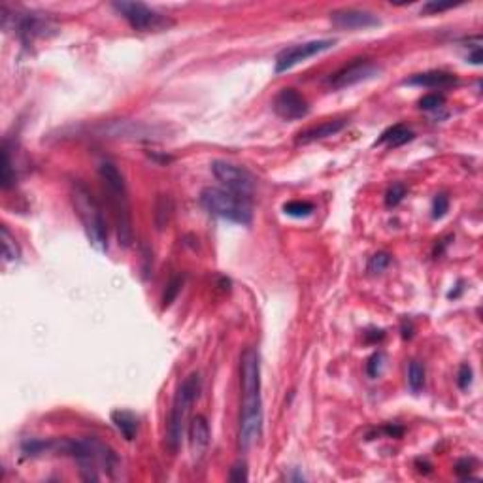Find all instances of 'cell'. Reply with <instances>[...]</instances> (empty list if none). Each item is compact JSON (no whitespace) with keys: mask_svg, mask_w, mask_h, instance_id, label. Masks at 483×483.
Returning a JSON list of instances; mask_svg holds the SVG:
<instances>
[{"mask_svg":"<svg viewBox=\"0 0 483 483\" xmlns=\"http://www.w3.org/2000/svg\"><path fill=\"white\" fill-rule=\"evenodd\" d=\"M53 449L70 455L79 464V472L86 482H99L102 470L108 472L110 477H115V470L119 466V459L114 449L99 438H70L55 442Z\"/></svg>","mask_w":483,"mask_h":483,"instance_id":"7a4b0ae2","label":"cell"},{"mask_svg":"<svg viewBox=\"0 0 483 483\" xmlns=\"http://www.w3.org/2000/svg\"><path fill=\"white\" fill-rule=\"evenodd\" d=\"M23 453L29 455V457H36V455H42L46 451L53 449V444L51 442H43V440H27L23 442Z\"/></svg>","mask_w":483,"mask_h":483,"instance_id":"d4e9b609","label":"cell"},{"mask_svg":"<svg viewBox=\"0 0 483 483\" xmlns=\"http://www.w3.org/2000/svg\"><path fill=\"white\" fill-rule=\"evenodd\" d=\"M444 104H446V99H444V95H438V92L425 95V97L420 100V108L421 110H425V112H436V110L444 108Z\"/></svg>","mask_w":483,"mask_h":483,"instance_id":"83f0119b","label":"cell"},{"mask_svg":"<svg viewBox=\"0 0 483 483\" xmlns=\"http://www.w3.org/2000/svg\"><path fill=\"white\" fill-rule=\"evenodd\" d=\"M313 204L312 202H306V200H291V202H285L284 204V213L289 215V217H297V219H302V217H310L313 213Z\"/></svg>","mask_w":483,"mask_h":483,"instance_id":"7402d4cb","label":"cell"},{"mask_svg":"<svg viewBox=\"0 0 483 483\" xmlns=\"http://www.w3.org/2000/svg\"><path fill=\"white\" fill-rule=\"evenodd\" d=\"M172 212H174V202H172L170 197L168 195H159L155 202V215H153L157 230L166 228V225L170 223Z\"/></svg>","mask_w":483,"mask_h":483,"instance_id":"d6986e66","label":"cell"},{"mask_svg":"<svg viewBox=\"0 0 483 483\" xmlns=\"http://www.w3.org/2000/svg\"><path fill=\"white\" fill-rule=\"evenodd\" d=\"M472 464H474V461L461 459V461L457 462V466H455V472H457L462 480H466V477H470V472H472Z\"/></svg>","mask_w":483,"mask_h":483,"instance_id":"836d02e7","label":"cell"},{"mask_svg":"<svg viewBox=\"0 0 483 483\" xmlns=\"http://www.w3.org/2000/svg\"><path fill=\"white\" fill-rule=\"evenodd\" d=\"M331 23L336 29L342 30H357V29H372L379 25L376 15L370 14L366 10L357 8H342L331 14Z\"/></svg>","mask_w":483,"mask_h":483,"instance_id":"7c38bea8","label":"cell"},{"mask_svg":"<svg viewBox=\"0 0 483 483\" xmlns=\"http://www.w3.org/2000/svg\"><path fill=\"white\" fill-rule=\"evenodd\" d=\"M412 140H413L412 130L406 127V125H402V123H398V125H393V127L387 128L384 135L377 138L376 144H379V146L385 144L387 148H400V146L412 142Z\"/></svg>","mask_w":483,"mask_h":483,"instance_id":"ac0fdd59","label":"cell"},{"mask_svg":"<svg viewBox=\"0 0 483 483\" xmlns=\"http://www.w3.org/2000/svg\"><path fill=\"white\" fill-rule=\"evenodd\" d=\"M112 8L132 29L140 30V32L161 30L172 25V21H168L163 14H159L153 8L146 6L142 2H125V0H121V2H114Z\"/></svg>","mask_w":483,"mask_h":483,"instance_id":"52a82bcc","label":"cell"},{"mask_svg":"<svg viewBox=\"0 0 483 483\" xmlns=\"http://www.w3.org/2000/svg\"><path fill=\"white\" fill-rule=\"evenodd\" d=\"M406 197V187L402 184H393L387 193H385V204L389 208H395L397 204L402 202V199Z\"/></svg>","mask_w":483,"mask_h":483,"instance_id":"4316f807","label":"cell"},{"mask_svg":"<svg viewBox=\"0 0 483 483\" xmlns=\"http://www.w3.org/2000/svg\"><path fill=\"white\" fill-rule=\"evenodd\" d=\"M248 469L244 462H236L235 466L230 469V474H228V480L230 482H248Z\"/></svg>","mask_w":483,"mask_h":483,"instance_id":"1f68e13d","label":"cell"},{"mask_svg":"<svg viewBox=\"0 0 483 483\" xmlns=\"http://www.w3.org/2000/svg\"><path fill=\"white\" fill-rule=\"evenodd\" d=\"M241 412L240 444L248 449L263 433V400H261V357L255 348H248L240 359Z\"/></svg>","mask_w":483,"mask_h":483,"instance_id":"6da1fadb","label":"cell"},{"mask_svg":"<svg viewBox=\"0 0 483 483\" xmlns=\"http://www.w3.org/2000/svg\"><path fill=\"white\" fill-rule=\"evenodd\" d=\"M112 423L125 440H135L136 433H138V417L135 413L127 412V410H117L112 413Z\"/></svg>","mask_w":483,"mask_h":483,"instance_id":"e0dca14e","label":"cell"},{"mask_svg":"<svg viewBox=\"0 0 483 483\" xmlns=\"http://www.w3.org/2000/svg\"><path fill=\"white\" fill-rule=\"evenodd\" d=\"M334 46V40H312V42L297 43V46H291L284 50L276 57V74H282V72L291 70L293 66L304 63L310 57H315L323 51L331 50Z\"/></svg>","mask_w":483,"mask_h":483,"instance_id":"9c48e42d","label":"cell"},{"mask_svg":"<svg viewBox=\"0 0 483 483\" xmlns=\"http://www.w3.org/2000/svg\"><path fill=\"white\" fill-rule=\"evenodd\" d=\"M0 240H2V257H4V261H6V263H15V261H19V257H21V249H19L17 240H15L14 236L10 235V230H8L6 225H2V228H0Z\"/></svg>","mask_w":483,"mask_h":483,"instance_id":"ffe728a7","label":"cell"},{"mask_svg":"<svg viewBox=\"0 0 483 483\" xmlns=\"http://www.w3.org/2000/svg\"><path fill=\"white\" fill-rule=\"evenodd\" d=\"M50 29L48 19H43L38 14H21L15 15V30L21 40L29 42L36 36H42L43 30Z\"/></svg>","mask_w":483,"mask_h":483,"instance_id":"2e32d148","label":"cell"},{"mask_svg":"<svg viewBox=\"0 0 483 483\" xmlns=\"http://www.w3.org/2000/svg\"><path fill=\"white\" fill-rule=\"evenodd\" d=\"M200 204L212 215H217L230 223H238V225H249L253 217L249 199L227 191V189H219V187H206L200 193Z\"/></svg>","mask_w":483,"mask_h":483,"instance_id":"8992f818","label":"cell"},{"mask_svg":"<svg viewBox=\"0 0 483 483\" xmlns=\"http://www.w3.org/2000/svg\"><path fill=\"white\" fill-rule=\"evenodd\" d=\"M469 61L472 64H482V48H480V46H476V48H474V51L470 53Z\"/></svg>","mask_w":483,"mask_h":483,"instance_id":"e575fe53","label":"cell"},{"mask_svg":"<svg viewBox=\"0 0 483 483\" xmlns=\"http://www.w3.org/2000/svg\"><path fill=\"white\" fill-rule=\"evenodd\" d=\"M200 389H202V379L199 372H193L179 384L174 402H172L170 415H168V425H166V446L170 451H178L184 436V426L187 413L191 410L193 402L199 398Z\"/></svg>","mask_w":483,"mask_h":483,"instance_id":"277c9868","label":"cell"},{"mask_svg":"<svg viewBox=\"0 0 483 483\" xmlns=\"http://www.w3.org/2000/svg\"><path fill=\"white\" fill-rule=\"evenodd\" d=\"M449 210V199L446 195H436L433 200V217L434 219H442L446 212Z\"/></svg>","mask_w":483,"mask_h":483,"instance_id":"f546056e","label":"cell"},{"mask_svg":"<svg viewBox=\"0 0 483 483\" xmlns=\"http://www.w3.org/2000/svg\"><path fill=\"white\" fill-rule=\"evenodd\" d=\"M99 176L104 185L108 200H110L112 213H114L115 233H117L119 246L128 248L132 244V215H130L127 181L117 168V164L110 159H104L99 164Z\"/></svg>","mask_w":483,"mask_h":483,"instance_id":"3957f363","label":"cell"},{"mask_svg":"<svg viewBox=\"0 0 483 483\" xmlns=\"http://www.w3.org/2000/svg\"><path fill=\"white\" fill-rule=\"evenodd\" d=\"M382 368H384V353L377 351L374 355L370 357L368 362H366V374L370 377H377L382 374Z\"/></svg>","mask_w":483,"mask_h":483,"instance_id":"f1b7e54d","label":"cell"},{"mask_svg":"<svg viewBox=\"0 0 483 483\" xmlns=\"http://www.w3.org/2000/svg\"><path fill=\"white\" fill-rule=\"evenodd\" d=\"M425 385V368L421 366V362L412 361L408 366V387L413 393H420Z\"/></svg>","mask_w":483,"mask_h":483,"instance_id":"603a6c76","label":"cell"},{"mask_svg":"<svg viewBox=\"0 0 483 483\" xmlns=\"http://www.w3.org/2000/svg\"><path fill=\"white\" fill-rule=\"evenodd\" d=\"M181 284H184V279L179 276H174L166 284V289H164L163 293V308H168V306L176 300V297H178V293L181 291Z\"/></svg>","mask_w":483,"mask_h":483,"instance_id":"cb8c5ba5","label":"cell"},{"mask_svg":"<svg viewBox=\"0 0 483 483\" xmlns=\"http://www.w3.org/2000/svg\"><path fill=\"white\" fill-rule=\"evenodd\" d=\"M72 202H74L76 213L81 219V225L86 228V235L92 248L97 251H106L108 227L99 202L92 199L91 193L87 191L81 184H76L72 187Z\"/></svg>","mask_w":483,"mask_h":483,"instance_id":"5b68a950","label":"cell"},{"mask_svg":"<svg viewBox=\"0 0 483 483\" xmlns=\"http://www.w3.org/2000/svg\"><path fill=\"white\" fill-rule=\"evenodd\" d=\"M453 6V2H426L421 12L423 14H436V12H444V10H449Z\"/></svg>","mask_w":483,"mask_h":483,"instance_id":"d6a6232c","label":"cell"},{"mask_svg":"<svg viewBox=\"0 0 483 483\" xmlns=\"http://www.w3.org/2000/svg\"><path fill=\"white\" fill-rule=\"evenodd\" d=\"M470 384H472V368H470V364H462L459 368V374H457V385H459V389L466 391Z\"/></svg>","mask_w":483,"mask_h":483,"instance_id":"4dcf8cb0","label":"cell"},{"mask_svg":"<svg viewBox=\"0 0 483 483\" xmlns=\"http://www.w3.org/2000/svg\"><path fill=\"white\" fill-rule=\"evenodd\" d=\"M210 446V425L206 417L197 415L189 425V448L195 459H202V455L206 453Z\"/></svg>","mask_w":483,"mask_h":483,"instance_id":"5bb4252c","label":"cell"},{"mask_svg":"<svg viewBox=\"0 0 483 483\" xmlns=\"http://www.w3.org/2000/svg\"><path fill=\"white\" fill-rule=\"evenodd\" d=\"M14 184H15L14 163H12V157H10L8 144L4 142V146H2V166H0V185H2V189H10Z\"/></svg>","mask_w":483,"mask_h":483,"instance_id":"44dd1931","label":"cell"},{"mask_svg":"<svg viewBox=\"0 0 483 483\" xmlns=\"http://www.w3.org/2000/svg\"><path fill=\"white\" fill-rule=\"evenodd\" d=\"M389 264H391V255L385 253V251H379L376 255L370 257L368 272L370 274H379V272H384Z\"/></svg>","mask_w":483,"mask_h":483,"instance_id":"484cf974","label":"cell"},{"mask_svg":"<svg viewBox=\"0 0 483 483\" xmlns=\"http://www.w3.org/2000/svg\"><path fill=\"white\" fill-rule=\"evenodd\" d=\"M377 74H379V66L377 64H374L368 59H357L355 63L348 64L342 70L333 74L331 79H328V83H331L333 89H348V87H353L357 83L376 78Z\"/></svg>","mask_w":483,"mask_h":483,"instance_id":"30bf717a","label":"cell"},{"mask_svg":"<svg viewBox=\"0 0 483 483\" xmlns=\"http://www.w3.org/2000/svg\"><path fill=\"white\" fill-rule=\"evenodd\" d=\"M402 83L410 87L444 89V87L455 86V83H457V78H455V74H451V72L428 70V72H421V74H413V76H410V78H406Z\"/></svg>","mask_w":483,"mask_h":483,"instance_id":"4fadbf2b","label":"cell"},{"mask_svg":"<svg viewBox=\"0 0 483 483\" xmlns=\"http://www.w3.org/2000/svg\"><path fill=\"white\" fill-rule=\"evenodd\" d=\"M212 172L215 179L227 191L236 193V195L246 197V199H249L255 191V178L251 176V172L241 168L238 164L227 163V161H213Z\"/></svg>","mask_w":483,"mask_h":483,"instance_id":"ba28073f","label":"cell"},{"mask_svg":"<svg viewBox=\"0 0 483 483\" xmlns=\"http://www.w3.org/2000/svg\"><path fill=\"white\" fill-rule=\"evenodd\" d=\"M348 119H333L325 121L317 127L306 128L304 132H300L299 138H297V144H312L317 142V140H325V138H331V136H336L338 132H342L344 128L348 127Z\"/></svg>","mask_w":483,"mask_h":483,"instance_id":"9a60e30c","label":"cell"},{"mask_svg":"<svg viewBox=\"0 0 483 483\" xmlns=\"http://www.w3.org/2000/svg\"><path fill=\"white\" fill-rule=\"evenodd\" d=\"M272 108H274L277 117H282L285 121L302 119L310 112V106H308L304 97L297 89H291V87L282 89V91L277 92Z\"/></svg>","mask_w":483,"mask_h":483,"instance_id":"8fae6325","label":"cell"}]
</instances>
